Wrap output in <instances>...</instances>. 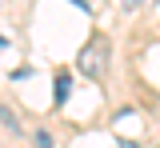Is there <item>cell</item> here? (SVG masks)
Masks as SVG:
<instances>
[{
	"mask_svg": "<svg viewBox=\"0 0 160 148\" xmlns=\"http://www.w3.org/2000/svg\"><path fill=\"white\" fill-rule=\"evenodd\" d=\"M120 4H124V12H136V8L144 4V0H120Z\"/></svg>",
	"mask_w": 160,
	"mask_h": 148,
	"instance_id": "obj_5",
	"label": "cell"
},
{
	"mask_svg": "<svg viewBox=\"0 0 160 148\" xmlns=\"http://www.w3.org/2000/svg\"><path fill=\"white\" fill-rule=\"evenodd\" d=\"M108 60H112V40H108V36H92V40L80 48V72H84L88 80H104Z\"/></svg>",
	"mask_w": 160,
	"mask_h": 148,
	"instance_id": "obj_1",
	"label": "cell"
},
{
	"mask_svg": "<svg viewBox=\"0 0 160 148\" xmlns=\"http://www.w3.org/2000/svg\"><path fill=\"white\" fill-rule=\"evenodd\" d=\"M68 96H72V76H68V72H56V92H52V100H56V104H68Z\"/></svg>",
	"mask_w": 160,
	"mask_h": 148,
	"instance_id": "obj_2",
	"label": "cell"
},
{
	"mask_svg": "<svg viewBox=\"0 0 160 148\" xmlns=\"http://www.w3.org/2000/svg\"><path fill=\"white\" fill-rule=\"evenodd\" d=\"M32 144H36V148H56V140H52L48 132H36V136H32Z\"/></svg>",
	"mask_w": 160,
	"mask_h": 148,
	"instance_id": "obj_4",
	"label": "cell"
},
{
	"mask_svg": "<svg viewBox=\"0 0 160 148\" xmlns=\"http://www.w3.org/2000/svg\"><path fill=\"white\" fill-rule=\"evenodd\" d=\"M120 148H140V144H136V140H120Z\"/></svg>",
	"mask_w": 160,
	"mask_h": 148,
	"instance_id": "obj_6",
	"label": "cell"
},
{
	"mask_svg": "<svg viewBox=\"0 0 160 148\" xmlns=\"http://www.w3.org/2000/svg\"><path fill=\"white\" fill-rule=\"evenodd\" d=\"M0 124L8 128V132H16V136H20V128H24V124H20V116H16L8 104H0Z\"/></svg>",
	"mask_w": 160,
	"mask_h": 148,
	"instance_id": "obj_3",
	"label": "cell"
}]
</instances>
